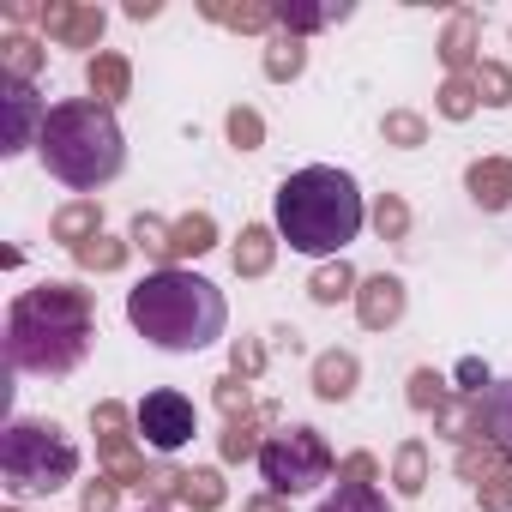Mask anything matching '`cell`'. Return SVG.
Instances as JSON below:
<instances>
[{"mask_svg": "<svg viewBox=\"0 0 512 512\" xmlns=\"http://www.w3.org/2000/svg\"><path fill=\"white\" fill-rule=\"evenodd\" d=\"M247 512H284V506H278V500H253Z\"/></svg>", "mask_w": 512, "mask_h": 512, "instance_id": "obj_41", "label": "cell"}, {"mask_svg": "<svg viewBox=\"0 0 512 512\" xmlns=\"http://www.w3.org/2000/svg\"><path fill=\"white\" fill-rule=\"evenodd\" d=\"M368 223L380 229V241H404V235H410V205H404L398 193H380L374 211H368Z\"/></svg>", "mask_w": 512, "mask_h": 512, "instance_id": "obj_27", "label": "cell"}, {"mask_svg": "<svg viewBox=\"0 0 512 512\" xmlns=\"http://www.w3.org/2000/svg\"><path fill=\"white\" fill-rule=\"evenodd\" d=\"M85 79H91V97L103 103V109H115L121 97H127V61L121 55H91V67H85Z\"/></svg>", "mask_w": 512, "mask_h": 512, "instance_id": "obj_20", "label": "cell"}, {"mask_svg": "<svg viewBox=\"0 0 512 512\" xmlns=\"http://www.w3.org/2000/svg\"><path fill=\"white\" fill-rule=\"evenodd\" d=\"M91 338H97V314L79 284H37L7 302V368L13 374L61 380L91 356Z\"/></svg>", "mask_w": 512, "mask_h": 512, "instance_id": "obj_1", "label": "cell"}, {"mask_svg": "<svg viewBox=\"0 0 512 512\" xmlns=\"http://www.w3.org/2000/svg\"><path fill=\"white\" fill-rule=\"evenodd\" d=\"M464 187L482 211H506L512 205V157H482L464 169Z\"/></svg>", "mask_w": 512, "mask_h": 512, "instance_id": "obj_12", "label": "cell"}, {"mask_svg": "<svg viewBox=\"0 0 512 512\" xmlns=\"http://www.w3.org/2000/svg\"><path fill=\"white\" fill-rule=\"evenodd\" d=\"M470 79H476V97H482L488 109H506V103H512V73H506L500 61H476Z\"/></svg>", "mask_w": 512, "mask_h": 512, "instance_id": "obj_28", "label": "cell"}, {"mask_svg": "<svg viewBox=\"0 0 512 512\" xmlns=\"http://www.w3.org/2000/svg\"><path fill=\"white\" fill-rule=\"evenodd\" d=\"M73 260H79V266H91V272H121V266H127V241H109V235H97V241L73 247Z\"/></svg>", "mask_w": 512, "mask_h": 512, "instance_id": "obj_29", "label": "cell"}, {"mask_svg": "<svg viewBox=\"0 0 512 512\" xmlns=\"http://www.w3.org/2000/svg\"><path fill=\"white\" fill-rule=\"evenodd\" d=\"M0 49H7V55H0V73H7V79H31L37 61H43V49H37L31 37H7Z\"/></svg>", "mask_w": 512, "mask_h": 512, "instance_id": "obj_31", "label": "cell"}, {"mask_svg": "<svg viewBox=\"0 0 512 512\" xmlns=\"http://www.w3.org/2000/svg\"><path fill=\"white\" fill-rule=\"evenodd\" d=\"M127 320L133 332L163 350V356H199L223 338L229 326V302L211 278H199L193 266H157L127 290Z\"/></svg>", "mask_w": 512, "mask_h": 512, "instance_id": "obj_2", "label": "cell"}, {"mask_svg": "<svg viewBox=\"0 0 512 512\" xmlns=\"http://www.w3.org/2000/svg\"><path fill=\"white\" fill-rule=\"evenodd\" d=\"M0 109H7L0 157H19V151H31V145H37V133H43V121H49V109L37 103V85H31V79H7V73H0Z\"/></svg>", "mask_w": 512, "mask_h": 512, "instance_id": "obj_8", "label": "cell"}, {"mask_svg": "<svg viewBox=\"0 0 512 512\" xmlns=\"http://www.w3.org/2000/svg\"><path fill=\"white\" fill-rule=\"evenodd\" d=\"M272 19H278V31H290V37H308V31H326V25L350 19V0H338V7H308V0H284V7H272Z\"/></svg>", "mask_w": 512, "mask_h": 512, "instance_id": "obj_15", "label": "cell"}, {"mask_svg": "<svg viewBox=\"0 0 512 512\" xmlns=\"http://www.w3.org/2000/svg\"><path fill=\"white\" fill-rule=\"evenodd\" d=\"M205 13H211L217 25H235V31H272V25H278L272 7H217V0H205Z\"/></svg>", "mask_w": 512, "mask_h": 512, "instance_id": "obj_30", "label": "cell"}, {"mask_svg": "<svg viewBox=\"0 0 512 512\" xmlns=\"http://www.w3.org/2000/svg\"><path fill=\"white\" fill-rule=\"evenodd\" d=\"M115 488H121V482H109V476H97V482L85 488V512H115Z\"/></svg>", "mask_w": 512, "mask_h": 512, "instance_id": "obj_38", "label": "cell"}, {"mask_svg": "<svg viewBox=\"0 0 512 512\" xmlns=\"http://www.w3.org/2000/svg\"><path fill=\"white\" fill-rule=\"evenodd\" d=\"M211 247H217V223H211L205 211H193V217H181V223L169 229V266L187 260V253L199 260V253H211Z\"/></svg>", "mask_w": 512, "mask_h": 512, "instance_id": "obj_19", "label": "cell"}, {"mask_svg": "<svg viewBox=\"0 0 512 512\" xmlns=\"http://www.w3.org/2000/svg\"><path fill=\"white\" fill-rule=\"evenodd\" d=\"M458 380H464V392H470V398H482V392L494 386V380H488V368H482L476 356H464V362H458Z\"/></svg>", "mask_w": 512, "mask_h": 512, "instance_id": "obj_37", "label": "cell"}, {"mask_svg": "<svg viewBox=\"0 0 512 512\" xmlns=\"http://www.w3.org/2000/svg\"><path fill=\"white\" fill-rule=\"evenodd\" d=\"M43 31L61 43V49H97V37H103V13L97 7H43Z\"/></svg>", "mask_w": 512, "mask_h": 512, "instance_id": "obj_11", "label": "cell"}, {"mask_svg": "<svg viewBox=\"0 0 512 512\" xmlns=\"http://www.w3.org/2000/svg\"><path fill=\"white\" fill-rule=\"evenodd\" d=\"M392 488L398 494H422L428 488V446L422 440H404L398 458H392Z\"/></svg>", "mask_w": 512, "mask_h": 512, "instance_id": "obj_25", "label": "cell"}, {"mask_svg": "<svg viewBox=\"0 0 512 512\" xmlns=\"http://www.w3.org/2000/svg\"><path fill=\"white\" fill-rule=\"evenodd\" d=\"M133 434H139L151 452H181V446L199 434V410H193L187 392L157 386V392L139 398V410H133Z\"/></svg>", "mask_w": 512, "mask_h": 512, "instance_id": "obj_7", "label": "cell"}, {"mask_svg": "<svg viewBox=\"0 0 512 512\" xmlns=\"http://www.w3.org/2000/svg\"><path fill=\"white\" fill-rule=\"evenodd\" d=\"M332 470H338V458H332L326 434L308 428V422H278V428L260 440V476H266V488L284 494V500L314 494Z\"/></svg>", "mask_w": 512, "mask_h": 512, "instance_id": "obj_6", "label": "cell"}, {"mask_svg": "<svg viewBox=\"0 0 512 512\" xmlns=\"http://www.w3.org/2000/svg\"><path fill=\"white\" fill-rule=\"evenodd\" d=\"M37 163L73 187V193H97L109 187L121 169H127V139H121V121L115 109H103L97 97H67V103H49V121L37 133Z\"/></svg>", "mask_w": 512, "mask_h": 512, "instance_id": "obj_4", "label": "cell"}, {"mask_svg": "<svg viewBox=\"0 0 512 512\" xmlns=\"http://www.w3.org/2000/svg\"><path fill=\"white\" fill-rule=\"evenodd\" d=\"M235 374H260V344H235Z\"/></svg>", "mask_w": 512, "mask_h": 512, "instance_id": "obj_40", "label": "cell"}, {"mask_svg": "<svg viewBox=\"0 0 512 512\" xmlns=\"http://www.w3.org/2000/svg\"><path fill=\"white\" fill-rule=\"evenodd\" d=\"M404 308H410V296H404V284H398L392 272H374V278H362V290H356V320H362L368 332H386V326H398V320H404Z\"/></svg>", "mask_w": 512, "mask_h": 512, "instance_id": "obj_10", "label": "cell"}, {"mask_svg": "<svg viewBox=\"0 0 512 512\" xmlns=\"http://www.w3.org/2000/svg\"><path fill=\"white\" fill-rule=\"evenodd\" d=\"M428 139V127H422V115H386V145H422Z\"/></svg>", "mask_w": 512, "mask_h": 512, "instance_id": "obj_36", "label": "cell"}, {"mask_svg": "<svg viewBox=\"0 0 512 512\" xmlns=\"http://www.w3.org/2000/svg\"><path fill=\"white\" fill-rule=\"evenodd\" d=\"M302 67H308V43H302V37H290V31H278V37L266 43V79H278V85H284V79H296Z\"/></svg>", "mask_w": 512, "mask_h": 512, "instance_id": "obj_24", "label": "cell"}, {"mask_svg": "<svg viewBox=\"0 0 512 512\" xmlns=\"http://www.w3.org/2000/svg\"><path fill=\"white\" fill-rule=\"evenodd\" d=\"M356 380H362V362H356L350 350H326V356H314V398L344 404V398L356 392Z\"/></svg>", "mask_w": 512, "mask_h": 512, "instance_id": "obj_14", "label": "cell"}, {"mask_svg": "<svg viewBox=\"0 0 512 512\" xmlns=\"http://www.w3.org/2000/svg\"><path fill=\"white\" fill-rule=\"evenodd\" d=\"M476 422H482V440L512 458V380H494L482 398H476Z\"/></svg>", "mask_w": 512, "mask_h": 512, "instance_id": "obj_13", "label": "cell"}, {"mask_svg": "<svg viewBox=\"0 0 512 512\" xmlns=\"http://www.w3.org/2000/svg\"><path fill=\"white\" fill-rule=\"evenodd\" d=\"M272 253H278V229L247 223L241 241H235V272H241V278H266V272H272Z\"/></svg>", "mask_w": 512, "mask_h": 512, "instance_id": "obj_16", "label": "cell"}, {"mask_svg": "<svg viewBox=\"0 0 512 512\" xmlns=\"http://www.w3.org/2000/svg\"><path fill=\"white\" fill-rule=\"evenodd\" d=\"M314 512H392V500H386L374 482H338Z\"/></svg>", "mask_w": 512, "mask_h": 512, "instance_id": "obj_23", "label": "cell"}, {"mask_svg": "<svg viewBox=\"0 0 512 512\" xmlns=\"http://www.w3.org/2000/svg\"><path fill=\"white\" fill-rule=\"evenodd\" d=\"M470 109H476V79H446L440 85V115L446 121H464Z\"/></svg>", "mask_w": 512, "mask_h": 512, "instance_id": "obj_32", "label": "cell"}, {"mask_svg": "<svg viewBox=\"0 0 512 512\" xmlns=\"http://www.w3.org/2000/svg\"><path fill=\"white\" fill-rule=\"evenodd\" d=\"M410 404H416V410H440V404H446V386H440L434 368H416V374H410Z\"/></svg>", "mask_w": 512, "mask_h": 512, "instance_id": "obj_35", "label": "cell"}, {"mask_svg": "<svg viewBox=\"0 0 512 512\" xmlns=\"http://www.w3.org/2000/svg\"><path fill=\"white\" fill-rule=\"evenodd\" d=\"M133 247H145V253H157V260H169V229H163L151 211H139V217H133Z\"/></svg>", "mask_w": 512, "mask_h": 512, "instance_id": "obj_33", "label": "cell"}, {"mask_svg": "<svg viewBox=\"0 0 512 512\" xmlns=\"http://www.w3.org/2000/svg\"><path fill=\"white\" fill-rule=\"evenodd\" d=\"M362 284H356V272H350V260H326L314 278H308V296L320 302V308H338V302H350Z\"/></svg>", "mask_w": 512, "mask_h": 512, "instance_id": "obj_22", "label": "cell"}, {"mask_svg": "<svg viewBox=\"0 0 512 512\" xmlns=\"http://www.w3.org/2000/svg\"><path fill=\"white\" fill-rule=\"evenodd\" d=\"M229 139H235L241 151H260V139H266V121L253 115V109H229Z\"/></svg>", "mask_w": 512, "mask_h": 512, "instance_id": "obj_34", "label": "cell"}, {"mask_svg": "<svg viewBox=\"0 0 512 512\" xmlns=\"http://www.w3.org/2000/svg\"><path fill=\"white\" fill-rule=\"evenodd\" d=\"M55 235H61L67 247L97 241V235H103V211H97V199H73L67 211H55Z\"/></svg>", "mask_w": 512, "mask_h": 512, "instance_id": "obj_21", "label": "cell"}, {"mask_svg": "<svg viewBox=\"0 0 512 512\" xmlns=\"http://www.w3.org/2000/svg\"><path fill=\"white\" fill-rule=\"evenodd\" d=\"M139 512H163V506H139Z\"/></svg>", "mask_w": 512, "mask_h": 512, "instance_id": "obj_42", "label": "cell"}, {"mask_svg": "<svg viewBox=\"0 0 512 512\" xmlns=\"http://www.w3.org/2000/svg\"><path fill=\"white\" fill-rule=\"evenodd\" d=\"M362 223H368V205H362L356 175H344L332 163H308L278 181L272 229L302 260H344V247L362 235Z\"/></svg>", "mask_w": 512, "mask_h": 512, "instance_id": "obj_3", "label": "cell"}, {"mask_svg": "<svg viewBox=\"0 0 512 512\" xmlns=\"http://www.w3.org/2000/svg\"><path fill=\"white\" fill-rule=\"evenodd\" d=\"M440 61L452 67V79L476 73V13H452V25H446V43H440Z\"/></svg>", "mask_w": 512, "mask_h": 512, "instance_id": "obj_17", "label": "cell"}, {"mask_svg": "<svg viewBox=\"0 0 512 512\" xmlns=\"http://www.w3.org/2000/svg\"><path fill=\"white\" fill-rule=\"evenodd\" d=\"M260 422H278V410L272 404H253V410H241V416H229V434H223V458L235 464V458H260V440H253V428Z\"/></svg>", "mask_w": 512, "mask_h": 512, "instance_id": "obj_18", "label": "cell"}, {"mask_svg": "<svg viewBox=\"0 0 512 512\" xmlns=\"http://www.w3.org/2000/svg\"><path fill=\"white\" fill-rule=\"evenodd\" d=\"M374 470H380V464H374L368 452H356V458H344V482H374Z\"/></svg>", "mask_w": 512, "mask_h": 512, "instance_id": "obj_39", "label": "cell"}, {"mask_svg": "<svg viewBox=\"0 0 512 512\" xmlns=\"http://www.w3.org/2000/svg\"><path fill=\"white\" fill-rule=\"evenodd\" d=\"M127 422H133V416H127L121 404H97V410H91L97 446H103V458L115 464V476H121V482H151V476H145V464H139V458H133V446H127Z\"/></svg>", "mask_w": 512, "mask_h": 512, "instance_id": "obj_9", "label": "cell"}, {"mask_svg": "<svg viewBox=\"0 0 512 512\" xmlns=\"http://www.w3.org/2000/svg\"><path fill=\"white\" fill-rule=\"evenodd\" d=\"M73 476H79V440L61 422L13 416L7 428H0V482L13 488V500L61 494Z\"/></svg>", "mask_w": 512, "mask_h": 512, "instance_id": "obj_5", "label": "cell"}, {"mask_svg": "<svg viewBox=\"0 0 512 512\" xmlns=\"http://www.w3.org/2000/svg\"><path fill=\"white\" fill-rule=\"evenodd\" d=\"M175 494H181L193 512H217V506H223V476H217V470H181Z\"/></svg>", "mask_w": 512, "mask_h": 512, "instance_id": "obj_26", "label": "cell"}]
</instances>
